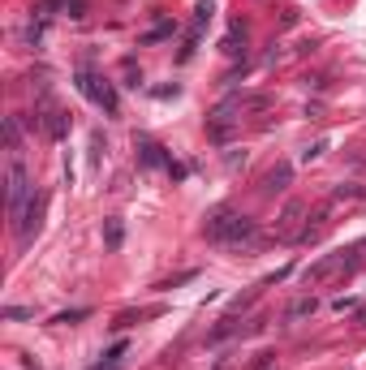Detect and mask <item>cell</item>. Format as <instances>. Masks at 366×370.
Wrapping results in <instances>:
<instances>
[{"label": "cell", "mask_w": 366, "mask_h": 370, "mask_svg": "<svg viewBox=\"0 0 366 370\" xmlns=\"http://www.w3.org/2000/svg\"><path fill=\"white\" fill-rule=\"evenodd\" d=\"M207 241H216V246H250L259 229H254V220H246L242 211H233V207H216L211 216L203 224Z\"/></svg>", "instance_id": "cell-1"}, {"label": "cell", "mask_w": 366, "mask_h": 370, "mask_svg": "<svg viewBox=\"0 0 366 370\" xmlns=\"http://www.w3.org/2000/svg\"><path fill=\"white\" fill-rule=\"evenodd\" d=\"M73 86L82 91L91 104H100V108L108 112V117L117 112V91H113V82H108V78H100V73H95L91 65H82V69L73 73Z\"/></svg>", "instance_id": "cell-2"}, {"label": "cell", "mask_w": 366, "mask_h": 370, "mask_svg": "<svg viewBox=\"0 0 366 370\" xmlns=\"http://www.w3.org/2000/svg\"><path fill=\"white\" fill-rule=\"evenodd\" d=\"M30 198H35L30 172H26V164H22V159H13V164H9V220H13V224L22 220V211L30 207Z\"/></svg>", "instance_id": "cell-3"}, {"label": "cell", "mask_w": 366, "mask_h": 370, "mask_svg": "<svg viewBox=\"0 0 366 370\" xmlns=\"http://www.w3.org/2000/svg\"><path fill=\"white\" fill-rule=\"evenodd\" d=\"M35 125H43V134H47V138H65V134H69V117H65V108H56L52 100H43V117H35Z\"/></svg>", "instance_id": "cell-4"}, {"label": "cell", "mask_w": 366, "mask_h": 370, "mask_svg": "<svg viewBox=\"0 0 366 370\" xmlns=\"http://www.w3.org/2000/svg\"><path fill=\"white\" fill-rule=\"evenodd\" d=\"M341 267H354V250H336V254H328V259H319L314 267H306V284L323 280V276H332V271H341Z\"/></svg>", "instance_id": "cell-5"}, {"label": "cell", "mask_w": 366, "mask_h": 370, "mask_svg": "<svg viewBox=\"0 0 366 370\" xmlns=\"http://www.w3.org/2000/svg\"><path fill=\"white\" fill-rule=\"evenodd\" d=\"M138 164H142V168H172V155H164L160 142L138 138Z\"/></svg>", "instance_id": "cell-6"}, {"label": "cell", "mask_w": 366, "mask_h": 370, "mask_svg": "<svg viewBox=\"0 0 366 370\" xmlns=\"http://www.w3.org/2000/svg\"><path fill=\"white\" fill-rule=\"evenodd\" d=\"M39 216H43V194H35V198H30V207L22 211V220L13 224V229H18V241H22V246L30 241V233H39Z\"/></svg>", "instance_id": "cell-7"}, {"label": "cell", "mask_w": 366, "mask_h": 370, "mask_svg": "<svg viewBox=\"0 0 366 370\" xmlns=\"http://www.w3.org/2000/svg\"><path fill=\"white\" fill-rule=\"evenodd\" d=\"M301 216H306V203H297V198H293V203L280 211L276 233H280V237H301V233H297V220H301Z\"/></svg>", "instance_id": "cell-8"}, {"label": "cell", "mask_w": 366, "mask_h": 370, "mask_svg": "<svg viewBox=\"0 0 366 370\" xmlns=\"http://www.w3.org/2000/svg\"><path fill=\"white\" fill-rule=\"evenodd\" d=\"M289 181H293V164H276L272 172L263 176V194L272 198V194H284L289 189Z\"/></svg>", "instance_id": "cell-9"}, {"label": "cell", "mask_w": 366, "mask_h": 370, "mask_svg": "<svg viewBox=\"0 0 366 370\" xmlns=\"http://www.w3.org/2000/svg\"><path fill=\"white\" fill-rule=\"evenodd\" d=\"M125 349H130V345H125V340H121V345H113V349H108V353H104V362H100V366H95V370H117V366H121V358H125Z\"/></svg>", "instance_id": "cell-10"}, {"label": "cell", "mask_w": 366, "mask_h": 370, "mask_svg": "<svg viewBox=\"0 0 366 370\" xmlns=\"http://www.w3.org/2000/svg\"><path fill=\"white\" fill-rule=\"evenodd\" d=\"M18 142H22V125H18V117H5V147L18 151Z\"/></svg>", "instance_id": "cell-11"}, {"label": "cell", "mask_w": 366, "mask_h": 370, "mask_svg": "<svg viewBox=\"0 0 366 370\" xmlns=\"http://www.w3.org/2000/svg\"><path fill=\"white\" fill-rule=\"evenodd\" d=\"M207 22H211V0H203V5L194 9V26H190V30H198V35H203V26Z\"/></svg>", "instance_id": "cell-12"}, {"label": "cell", "mask_w": 366, "mask_h": 370, "mask_svg": "<svg viewBox=\"0 0 366 370\" xmlns=\"http://www.w3.org/2000/svg\"><path fill=\"white\" fill-rule=\"evenodd\" d=\"M172 30H177L172 22H160L155 30H147V35H142V43H160V39H168V35H172Z\"/></svg>", "instance_id": "cell-13"}, {"label": "cell", "mask_w": 366, "mask_h": 370, "mask_svg": "<svg viewBox=\"0 0 366 370\" xmlns=\"http://www.w3.org/2000/svg\"><path fill=\"white\" fill-rule=\"evenodd\" d=\"M237 43H246V30H242V26H233V30H229V39H225V52H233V56H237V52H242Z\"/></svg>", "instance_id": "cell-14"}, {"label": "cell", "mask_w": 366, "mask_h": 370, "mask_svg": "<svg viewBox=\"0 0 366 370\" xmlns=\"http://www.w3.org/2000/svg\"><path fill=\"white\" fill-rule=\"evenodd\" d=\"M301 314H314V297H301L289 305V319H301Z\"/></svg>", "instance_id": "cell-15"}, {"label": "cell", "mask_w": 366, "mask_h": 370, "mask_svg": "<svg viewBox=\"0 0 366 370\" xmlns=\"http://www.w3.org/2000/svg\"><path fill=\"white\" fill-rule=\"evenodd\" d=\"M5 319L9 323H22V319H35V310H26V305H5Z\"/></svg>", "instance_id": "cell-16"}, {"label": "cell", "mask_w": 366, "mask_h": 370, "mask_svg": "<svg viewBox=\"0 0 366 370\" xmlns=\"http://www.w3.org/2000/svg\"><path fill=\"white\" fill-rule=\"evenodd\" d=\"M328 151V138H319V142H314V147H306V151H301V164H310V159H319Z\"/></svg>", "instance_id": "cell-17"}, {"label": "cell", "mask_w": 366, "mask_h": 370, "mask_svg": "<svg viewBox=\"0 0 366 370\" xmlns=\"http://www.w3.org/2000/svg\"><path fill=\"white\" fill-rule=\"evenodd\" d=\"M108 246H121V220H108Z\"/></svg>", "instance_id": "cell-18"}, {"label": "cell", "mask_w": 366, "mask_h": 370, "mask_svg": "<svg viewBox=\"0 0 366 370\" xmlns=\"http://www.w3.org/2000/svg\"><path fill=\"white\" fill-rule=\"evenodd\" d=\"M87 314H91V310H65V314H56L52 323H78V319H87Z\"/></svg>", "instance_id": "cell-19"}]
</instances>
